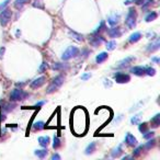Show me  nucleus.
Masks as SVG:
<instances>
[{
    "mask_svg": "<svg viewBox=\"0 0 160 160\" xmlns=\"http://www.w3.org/2000/svg\"><path fill=\"white\" fill-rule=\"evenodd\" d=\"M64 81H65V77H64L63 75L56 76V77L52 80V82H50V86H48V88H47V90H46V93L47 94L54 93L55 91H57V90L63 86Z\"/></svg>",
    "mask_w": 160,
    "mask_h": 160,
    "instance_id": "nucleus-1",
    "label": "nucleus"
},
{
    "mask_svg": "<svg viewBox=\"0 0 160 160\" xmlns=\"http://www.w3.org/2000/svg\"><path fill=\"white\" fill-rule=\"evenodd\" d=\"M136 18H137V14H136V11L134 8H131L128 10V13L126 16V19H125V25H126L128 29H134L136 27Z\"/></svg>",
    "mask_w": 160,
    "mask_h": 160,
    "instance_id": "nucleus-2",
    "label": "nucleus"
},
{
    "mask_svg": "<svg viewBox=\"0 0 160 160\" xmlns=\"http://www.w3.org/2000/svg\"><path fill=\"white\" fill-rule=\"evenodd\" d=\"M12 17V12L9 8H3L0 12V24L1 27H6L8 23L10 22Z\"/></svg>",
    "mask_w": 160,
    "mask_h": 160,
    "instance_id": "nucleus-3",
    "label": "nucleus"
},
{
    "mask_svg": "<svg viewBox=\"0 0 160 160\" xmlns=\"http://www.w3.org/2000/svg\"><path fill=\"white\" fill-rule=\"evenodd\" d=\"M78 54H79V48L78 47H76V46H69L64 52V54L61 55V59L63 61H69V59H71L74 57H76Z\"/></svg>",
    "mask_w": 160,
    "mask_h": 160,
    "instance_id": "nucleus-4",
    "label": "nucleus"
},
{
    "mask_svg": "<svg viewBox=\"0 0 160 160\" xmlns=\"http://www.w3.org/2000/svg\"><path fill=\"white\" fill-rule=\"evenodd\" d=\"M28 97V93L24 92L22 89H14L10 93V100L11 101H22Z\"/></svg>",
    "mask_w": 160,
    "mask_h": 160,
    "instance_id": "nucleus-5",
    "label": "nucleus"
},
{
    "mask_svg": "<svg viewBox=\"0 0 160 160\" xmlns=\"http://www.w3.org/2000/svg\"><path fill=\"white\" fill-rule=\"evenodd\" d=\"M104 39L100 35L99 33H92V35L89 37V43L92 45L93 47H98L103 43Z\"/></svg>",
    "mask_w": 160,
    "mask_h": 160,
    "instance_id": "nucleus-6",
    "label": "nucleus"
},
{
    "mask_svg": "<svg viewBox=\"0 0 160 160\" xmlns=\"http://www.w3.org/2000/svg\"><path fill=\"white\" fill-rule=\"evenodd\" d=\"M114 79L117 83H127L131 80V77L129 75L123 74V72H116L114 75Z\"/></svg>",
    "mask_w": 160,
    "mask_h": 160,
    "instance_id": "nucleus-7",
    "label": "nucleus"
},
{
    "mask_svg": "<svg viewBox=\"0 0 160 160\" xmlns=\"http://www.w3.org/2000/svg\"><path fill=\"white\" fill-rule=\"evenodd\" d=\"M46 82V78L44 76H42V77L39 78H36L34 81H32L31 83V88L32 89H37V88H41L44 83Z\"/></svg>",
    "mask_w": 160,
    "mask_h": 160,
    "instance_id": "nucleus-8",
    "label": "nucleus"
},
{
    "mask_svg": "<svg viewBox=\"0 0 160 160\" xmlns=\"http://www.w3.org/2000/svg\"><path fill=\"white\" fill-rule=\"evenodd\" d=\"M145 70H146V68L143 66H135L133 67V68H131V72H132L133 75H136V76H139V77L146 75Z\"/></svg>",
    "mask_w": 160,
    "mask_h": 160,
    "instance_id": "nucleus-9",
    "label": "nucleus"
},
{
    "mask_svg": "<svg viewBox=\"0 0 160 160\" xmlns=\"http://www.w3.org/2000/svg\"><path fill=\"white\" fill-rule=\"evenodd\" d=\"M134 59H135L134 57H126V58H124V59H122V61H120L117 63L116 68H125V67L128 66Z\"/></svg>",
    "mask_w": 160,
    "mask_h": 160,
    "instance_id": "nucleus-10",
    "label": "nucleus"
},
{
    "mask_svg": "<svg viewBox=\"0 0 160 160\" xmlns=\"http://www.w3.org/2000/svg\"><path fill=\"white\" fill-rule=\"evenodd\" d=\"M125 142L128 146H136L137 145V139L133 136L131 133H127L126 134V137H125Z\"/></svg>",
    "mask_w": 160,
    "mask_h": 160,
    "instance_id": "nucleus-11",
    "label": "nucleus"
},
{
    "mask_svg": "<svg viewBox=\"0 0 160 160\" xmlns=\"http://www.w3.org/2000/svg\"><path fill=\"white\" fill-rule=\"evenodd\" d=\"M118 21H120V14H116V13H113L108 18V23L112 27L116 25L118 23Z\"/></svg>",
    "mask_w": 160,
    "mask_h": 160,
    "instance_id": "nucleus-12",
    "label": "nucleus"
},
{
    "mask_svg": "<svg viewBox=\"0 0 160 160\" xmlns=\"http://www.w3.org/2000/svg\"><path fill=\"white\" fill-rule=\"evenodd\" d=\"M108 34H109L110 37H113V39H114V37H120L122 35V32L118 28H112L108 31Z\"/></svg>",
    "mask_w": 160,
    "mask_h": 160,
    "instance_id": "nucleus-13",
    "label": "nucleus"
},
{
    "mask_svg": "<svg viewBox=\"0 0 160 160\" xmlns=\"http://www.w3.org/2000/svg\"><path fill=\"white\" fill-rule=\"evenodd\" d=\"M34 155L36 156V157H39V159H45L46 157H47V155H48V150L45 148V149H36L35 151H34Z\"/></svg>",
    "mask_w": 160,
    "mask_h": 160,
    "instance_id": "nucleus-14",
    "label": "nucleus"
},
{
    "mask_svg": "<svg viewBox=\"0 0 160 160\" xmlns=\"http://www.w3.org/2000/svg\"><path fill=\"white\" fill-rule=\"evenodd\" d=\"M160 47V42H159V39H156L155 42H153L151 44L148 45V47H147V50L148 52H155V50H158Z\"/></svg>",
    "mask_w": 160,
    "mask_h": 160,
    "instance_id": "nucleus-15",
    "label": "nucleus"
},
{
    "mask_svg": "<svg viewBox=\"0 0 160 160\" xmlns=\"http://www.w3.org/2000/svg\"><path fill=\"white\" fill-rule=\"evenodd\" d=\"M108 57H109L108 53L106 52H102V53H100L99 55L95 57V61H97V64H102L103 61L108 59Z\"/></svg>",
    "mask_w": 160,
    "mask_h": 160,
    "instance_id": "nucleus-16",
    "label": "nucleus"
},
{
    "mask_svg": "<svg viewBox=\"0 0 160 160\" xmlns=\"http://www.w3.org/2000/svg\"><path fill=\"white\" fill-rule=\"evenodd\" d=\"M39 144L42 147L46 148L50 145V137L48 136H41V137H39Z\"/></svg>",
    "mask_w": 160,
    "mask_h": 160,
    "instance_id": "nucleus-17",
    "label": "nucleus"
},
{
    "mask_svg": "<svg viewBox=\"0 0 160 160\" xmlns=\"http://www.w3.org/2000/svg\"><path fill=\"white\" fill-rule=\"evenodd\" d=\"M142 39V33H139V32H135V33H133L131 36H129V43H136V42H138L139 39Z\"/></svg>",
    "mask_w": 160,
    "mask_h": 160,
    "instance_id": "nucleus-18",
    "label": "nucleus"
},
{
    "mask_svg": "<svg viewBox=\"0 0 160 160\" xmlns=\"http://www.w3.org/2000/svg\"><path fill=\"white\" fill-rule=\"evenodd\" d=\"M150 123H151V127H154V128H157V127L159 126L160 125V114L159 113L156 114V115L151 118Z\"/></svg>",
    "mask_w": 160,
    "mask_h": 160,
    "instance_id": "nucleus-19",
    "label": "nucleus"
},
{
    "mask_svg": "<svg viewBox=\"0 0 160 160\" xmlns=\"http://www.w3.org/2000/svg\"><path fill=\"white\" fill-rule=\"evenodd\" d=\"M95 147H97V145H95V143H94V142H92V143L89 144L88 146H87V148H86V150H84L86 155L93 154L94 151H95Z\"/></svg>",
    "mask_w": 160,
    "mask_h": 160,
    "instance_id": "nucleus-20",
    "label": "nucleus"
},
{
    "mask_svg": "<svg viewBox=\"0 0 160 160\" xmlns=\"http://www.w3.org/2000/svg\"><path fill=\"white\" fill-rule=\"evenodd\" d=\"M30 1H31V0H16V1H14V7L20 10V9H22L27 3H29Z\"/></svg>",
    "mask_w": 160,
    "mask_h": 160,
    "instance_id": "nucleus-21",
    "label": "nucleus"
},
{
    "mask_svg": "<svg viewBox=\"0 0 160 160\" xmlns=\"http://www.w3.org/2000/svg\"><path fill=\"white\" fill-rule=\"evenodd\" d=\"M157 17H158V13H157V12H155V11H151L150 13H148V14L146 16V18H145V21H146V22H151V21L156 20Z\"/></svg>",
    "mask_w": 160,
    "mask_h": 160,
    "instance_id": "nucleus-22",
    "label": "nucleus"
},
{
    "mask_svg": "<svg viewBox=\"0 0 160 160\" xmlns=\"http://www.w3.org/2000/svg\"><path fill=\"white\" fill-rule=\"evenodd\" d=\"M52 68H53L54 70H65V69H67V68H68V65H67V64L56 63V64H54V65L52 66Z\"/></svg>",
    "mask_w": 160,
    "mask_h": 160,
    "instance_id": "nucleus-23",
    "label": "nucleus"
},
{
    "mask_svg": "<svg viewBox=\"0 0 160 160\" xmlns=\"http://www.w3.org/2000/svg\"><path fill=\"white\" fill-rule=\"evenodd\" d=\"M122 153H123V151H122V146L120 145V146H117L116 148L113 149V151H112V157H113V158H117V157L121 156Z\"/></svg>",
    "mask_w": 160,
    "mask_h": 160,
    "instance_id": "nucleus-24",
    "label": "nucleus"
},
{
    "mask_svg": "<svg viewBox=\"0 0 160 160\" xmlns=\"http://www.w3.org/2000/svg\"><path fill=\"white\" fill-rule=\"evenodd\" d=\"M148 123H146V122H144V123H139V127H138V129H139V132L144 134V133H146L148 131Z\"/></svg>",
    "mask_w": 160,
    "mask_h": 160,
    "instance_id": "nucleus-25",
    "label": "nucleus"
},
{
    "mask_svg": "<svg viewBox=\"0 0 160 160\" xmlns=\"http://www.w3.org/2000/svg\"><path fill=\"white\" fill-rule=\"evenodd\" d=\"M69 35L71 36V39H76L77 42H81L82 41V35H80V34H78V33H76V32H74V31H70L69 32Z\"/></svg>",
    "mask_w": 160,
    "mask_h": 160,
    "instance_id": "nucleus-26",
    "label": "nucleus"
},
{
    "mask_svg": "<svg viewBox=\"0 0 160 160\" xmlns=\"http://www.w3.org/2000/svg\"><path fill=\"white\" fill-rule=\"evenodd\" d=\"M44 127H45L44 122L39 121V122H35V123H34V129H35V131H42V129H44Z\"/></svg>",
    "mask_w": 160,
    "mask_h": 160,
    "instance_id": "nucleus-27",
    "label": "nucleus"
},
{
    "mask_svg": "<svg viewBox=\"0 0 160 160\" xmlns=\"http://www.w3.org/2000/svg\"><path fill=\"white\" fill-rule=\"evenodd\" d=\"M106 50H114L116 48V42L115 41H110V42H106Z\"/></svg>",
    "mask_w": 160,
    "mask_h": 160,
    "instance_id": "nucleus-28",
    "label": "nucleus"
},
{
    "mask_svg": "<svg viewBox=\"0 0 160 160\" xmlns=\"http://www.w3.org/2000/svg\"><path fill=\"white\" fill-rule=\"evenodd\" d=\"M33 7L34 8H39V9H43V8H44V2H43V0H34Z\"/></svg>",
    "mask_w": 160,
    "mask_h": 160,
    "instance_id": "nucleus-29",
    "label": "nucleus"
},
{
    "mask_svg": "<svg viewBox=\"0 0 160 160\" xmlns=\"http://www.w3.org/2000/svg\"><path fill=\"white\" fill-rule=\"evenodd\" d=\"M155 145H156V139H154V138H150L148 140V143L145 145V147H146V149H151L155 147Z\"/></svg>",
    "mask_w": 160,
    "mask_h": 160,
    "instance_id": "nucleus-30",
    "label": "nucleus"
},
{
    "mask_svg": "<svg viewBox=\"0 0 160 160\" xmlns=\"http://www.w3.org/2000/svg\"><path fill=\"white\" fill-rule=\"evenodd\" d=\"M139 122H140V114L134 115L132 118H131V123H132L133 125H137V124H139Z\"/></svg>",
    "mask_w": 160,
    "mask_h": 160,
    "instance_id": "nucleus-31",
    "label": "nucleus"
},
{
    "mask_svg": "<svg viewBox=\"0 0 160 160\" xmlns=\"http://www.w3.org/2000/svg\"><path fill=\"white\" fill-rule=\"evenodd\" d=\"M145 74L146 75H148V76H155L156 75V69L155 68H153V67H147L146 68V70H145Z\"/></svg>",
    "mask_w": 160,
    "mask_h": 160,
    "instance_id": "nucleus-32",
    "label": "nucleus"
},
{
    "mask_svg": "<svg viewBox=\"0 0 160 160\" xmlns=\"http://www.w3.org/2000/svg\"><path fill=\"white\" fill-rule=\"evenodd\" d=\"M61 139H59L58 137H56V136H54V144H53V148L54 149L59 148V147H61Z\"/></svg>",
    "mask_w": 160,
    "mask_h": 160,
    "instance_id": "nucleus-33",
    "label": "nucleus"
},
{
    "mask_svg": "<svg viewBox=\"0 0 160 160\" xmlns=\"http://www.w3.org/2000/svg\"><path fill=\"white\" fill-rule=\"evenodd\" d=\"M143 149H144V146H138L137 148H136L135 150H134V151H133V156H134V157H138L139 155L142 154Z\"/></svg>",
    "mask_w": 160,
    "mask_h": 160,
    "instance_id": "nucleus-34",
    "label": "nucleus"
},
{
    "mask_svg": "<svg viewBox=\"0 0 160 160\" xmlns=\"http://www.w3.org/2000/svg\"><path fill=\"white\" fill-rule=\"evenodd\" d=\"M155 136V132H147L144 133V136L143 137L145 138V139H150V138H153Z\"/></svg>",
    "mask_w": 160,
    "mask_h": 160,
    "instance_id": "nucleus-35",
    "label": "nucleus"
},
{
    "mask_svg": "<svg viewBox=\"0 0 160 160\" xmlns=\"http://www.w3.org/2000/svg\"><path fill=\"white\" fill-rule=\"evenodd\" d=\"M47 68H48V66H47V64H46V63H43V64L41 65V67L39 68V72H41V74H43V72H44L45 70L47 69Z\"/></svg>",
    "mask_w": 160,
    "mask_h": 160,
    "instance_id": "nucleus-36",
    "label": "nucleus"
},
{
    "mask_svg": "<svg viewBox=\"0 0 160 160\" xmlns=\"http://www.w3.org/2000/svg\"><path fill=\"white\" fill-rule=\"evenodd\" d=\"M153 2H154V0H147L146 2H144L143 3V10H146V9H147L150 5H153Z\"/></svg>",
    "mask_w": 160,
    "mask_h": 160,
    "instance_id": "nucleus-37",
    "label": "nucleus"
},
{
    "mask_svg": "<svg viewBox=\"0 0 160 160\" xmlns=\"http://www.w3.org/2000/svg\"><path fill=\"white\" fill-rule=\"evenodd\" d=\"M104 28H105V24H104V22H101V24H100V27H98V29L94 31L93 33H100L101 31H103L104 30Z\"/></svg>",
    "mask_w": 160,
    "mask_h": 160,
    "instance_id": "nucleus-38",
    "label": "nucleus"
},
{
    "mask_svg": "<svg viewBox=\"0 0 160 160\" xmlns=\"http://www.w3.org/2000/svg\"><path fill=\"white\" fill-rule=\"evenodd\" d=\"M10 1H11V0H5L2 3H0V11H1L3 8H6V7L9 5V2H10Z\"/></svg>",
    "mask_w": 160,
    "mask_h": 160,
    "instance_id": "nucleus-39",
    "label": "nucleus"
},
{
    "mask_svg": "<svg viewBox=\"0 0 160 160\" xmlns=\"http://www.w3.org/2000/svg\"><path fill=\"white\" fill-rule=\"evenodd\" d=\"M91 74L90 72H87V74H84V75H82L81 76V80H87V79H89V78H91Z\"/></svg>",
    "mask_w": 160,
    "mask_h": 160,
    "instance_id": "nucleus-40",
    "label": "nucleus"
},
{
    "mask_svg": "<svg viewBox=\"0 0 160 160\" xmlns=\"http://www.w3.org/2000/svg\"><path fill=\"white\" fill-rule=\"evenodd\" d=\"M103 81H104V86L106 87V88H111V87H112V82H111V80H109V79H104Z\"/></svg>",
    "mask_w": 160,
    "mask_h": 160,
    "instance_id": "nucleus-41",
    "label": "nucleus"
},
{
    "mask_svg": "<svg viewBox=\"0 0 160 160\" xmlns=\"http://www.w3.org/2000/svg\"><path fill=\"white\" fill-rule=\"evenodd\" d=\"M52 160H61V156L58 154H54L52 156Z\"/></svg>",
    "mask_w": 160,
    "mask_h": 160,
    "instance_id": "nucleus-42",
    "label": "nucleus"
},
{
    "mask_svg": "<svg viewBox=\"0 0 160 160\" xmlns=\"http://www.w3.org/2000/svg\"><path fill=\"white\" fill-rule=\"evenodd\" d=\"M5 52H6V48L5 47H1L0 48V58H2L3 55H5Z\"/></svg>",
    "mask_w": 160,
    "mask_h": 160,
    "instance_id": "nucleus-43",
    "label": "nucleus"
},
{
    "mask_svg": "<svg viewBox=\"0 0 160 160\" xmlns=\"http://www.w3.org/2000/svg\"><path fill=\"white\" fill-rule=\"evenodd\" d=\"M134 2L136 5H143L144 2H145V0H134Z\"/></svg>",
    "mask_w": 160,
    "mask_h": 160,
    "instance_id": "nucleus-44",
    "label": "nucleus"
},
{
    "mask_svg": "<svg viewBox=\"0 0 160 160\" xmlns=\"http://www.w3.org/2000/svg\"><path fill=\"white\" fill-rule=\"evenodd\" d=\"M153 36H155L154 32H148V33H147V37H148V39H154Z\"/></svg>",
    "mask_w": 160,
    "mask_h": 160,
    "instance_id": "nucleus-45",
    "label": "nucleus"
},
{
    "mask_svg": "<svg viewBox=\"0 0 160 160\" xmlns=\"http://www.w3.org/2000/svg\"><path fill=\"white\" fill-rule=\"evenodd\" d=\"M151 61H155L156 64H159V58H158V57H153V58H151Z\"/></svg>",
    "mask_w": 160,
    "mask_h": 160,
    "instance_id": "nucleus-46",
    "label": "nucleus"
},
{
    "mask_svg": "<svg viewBox=\"0 0 160 160\" xmlns=\"http://www.w3.org/2000/svg\"><path fill=\"white\" fill-rule=\"evenodd\" d=\"M43 104H45V101H41V102H37V103L35 104V106L37 108V106H42Z\"/></svg>",
    "mask_w": 160,
    "mask_h": 160,
    "instance_id": "nucleus-47",
    "label": "nucleus"
}]
</instances>
